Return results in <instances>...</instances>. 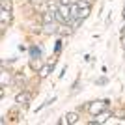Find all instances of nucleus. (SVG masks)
Here are the masks:
<instances>
[{
    "label": "nucleus",
    "mask_w": 125,
    "mask_h": 125,
    "mask_svg": "<svg viewBox=\"0 0 125 125\" xmlns=\"http://www.w3.org/2000/svg\"><path fill=\"white\" fill-rule=\"evenodd\" d=\"M108 104V101L104 99V101H94V103H90L88 104V110H90V114L92 116H97L99 112H103V108Z\"/></svg>",
    "instance_id": "nucleus-1"
},
{
    "label": "nucleus",
    "mask_w": 125,
    "mask_h": 125,
    "mask_svg": "<svg viewBox=\"0 0 125 125\" xmlns=\"http://www.w3.org/2000/svg\"><path fill=\"white\" fill-rule=\"evenodd\" d=\"M28 101H30V94H28V92H19V94L15 95V103L22 104V106H26Z\"/></svg>",
    "instance_id": "nucleus-2"
},
{
    "label": "nucleus",
    "mask_w": 125,
    "mask_h": 125,
    "mask_svg": "<svg viewBox=\"0 0 125 125\" xmlns=\"http://www.w3.org/2000/svg\"><path fill=\"white\" fill-rule=\"evenodd\" d=\"M80 6V4H78ZM88 15H90V4H82L80 6V13H78V17H80V19H88Z\"/></svg>",
    "instance_id": "nucleus-3"
},
{
    "label": "nucleus",
    "mask_w": 125,
    "mask_h": 125,
    "mask_svg": "<svg viewBox=\"0 0 125 125\" xmlns=\"http://www.w3.org/2000/svg\"><path fill=\"white\" fill-rule=\"evenodd\" d=\"M52 67H54V62L47 63V65H43V67L39 69V77H41V78H45V77H47L49 73H51V69H52Z\"/></svg>",
    "instance_id": "nucleus-4"
},
{
    "label": "nucleus",
    "mask_w": 125,
    "mask_h": 125,
    "mask_svg": "<svg viewBox=\"0 0 125 125\" xmlns=\"http://www.w3.org/2000/svg\"><path fill=\"white\" fill-rule=\"evenodd\" d=\"M58 28H60V26H58L56 22H49V24H45V32H47V34H58Z\"/></svg>",
    "instance_id": "nucleus-5"
},
{
    "label": "nucleus",
    "mask_w": 125,
    "mask_h": 125,
    "mask_svg": "<svg viewBox=\"0 0 125 125\" xmlns=\"http://www.w3.org/2000/svg\"><path fill=\"white\" fill-rule=\"evenodd\" d=\"M67 123H78V114L77 112H67Z\"/></svg>",
    "instance_id": "nucleus-6"
},
{
    "label": "nucleus",
    "mask_w": 125,
    "mask_h": 125,
    "mask_svg": "<svg viewBox=\"0 0 125 125\" xmlns=\"http://www.w3.org/2000/svg\"><path fill=\"white\" fill-rule=\"evenodd\" d=\"M108 118H110V112H99L97 114V123H104Z\"/></svg>",
    "instance_id": "nucleus-7"
},
{
    "label": "nucleus",
    "mask_w": 125,
    "mask_h": 125,
    "mask_svg": "<svg viewBox=\"0 0 125 125\" xmlns=\"http://www.w3.org/2000/svg\"><path fill=\"white\" fill-rule=\"evenodd\" d=\"M71 30H73V28H71V26H60V28H58V34H60V36H69V34H71Z\"/></svg>",
    "instance_id": "nucleus-8"
},
{
    "label": "nucleus",
    "mask_w": 125,
    "mask_h": 125,
    "mask_svg": "<svg viewBox=\"0 0 125 125\" xmlns=\"http://www.w3.org/2000/svg\"><path fill=\"white\" fill-rule=\"evenodd\" d=\"M30 67L32 69H41V60H39V58H32V62H30Z\"/></svg>",
    "instance_id": "nucleus-9"
},
{
    "label": "nucleus",
    "mask_w": 125,
    "mask_h": 125,
    "mask_svg": "<svg viewBox=\"0 0 125 125\" xmlns=\"http://www.w3.org/2000/svg\"><path fill=\"white\" fill-rule=\"evenodd\" d=\"M0 19H2V24H6V21H11V11L2 10V15H0Z\"/></svg>",
    "instance_id": "nucleus-10"
},
{
    "label": "nucleus",
    "mask_w": 125,
    "mask_h": 125,
    "mask_svg": "<svg viewBox=\"0 0 125 125\" xmlns=\"http://www.w3.org/2000/svg\"><path fill=\"white\" fill-rule=\"evenodd\" d=\"M78 13H80V6L78 4H71V17H78Z\"/></svg>",
    "instance_id": "nucleus-11"
},
{
    "label": "nucleus",
    "mask_w": 125,
    "mask_h": 125,
    "mask_svg": "<svg viewBox=\"0 0 125 125\" xmlns=\"http://www.w3.org/2000/svg\"><path fill=\"white\" fill-rule=\"evenodd\" d=\"M80 24H82V19H80V17H75V19H71V22H69L71 28H78Z\"/></svg>",
    "instance_id": "nucleus-12"
},
{
    "label": "nucleus",
    "mask_w": 125,
    "mask_h": 125,
    "mask_svg": "<svg viewBox=\"0 0 125 125\" xmlns=\"http://www.w3.org/2000/svg\"><path fill=\"white\" fill-rule=\"evenodd\" d=\"M15 84L19 86V88L24 86V78H22V75H17V77H15Z\"/></svg>",
    "instance_id": "nucleus-13"
},
{
    "label": "nucleus",
    "mask_w": 125,
    "mask_h": 125,
    "mask_svg": "<svg viewBox=\"0 0 125 125\" xmlns=\"http://www.w3.org/2000/svg\"><path fill=\"white\" fill-rule=\"evenodd\" d=\"M30 54H32V58H39V54H41V51L37 47H32L30 49Z\"/></svg>",
    "instance_id": "nucleus-14"
},
{
    "label": "nucleus",
    "mask_w": 125,
    "mask_h": 125,
    "mask_svg": "<svg viewBox=\"0 0 125 125\" xmlns=\"http://www.w3.org/2000/svg\"><path fill=\"white\" fill-rule=\"evenodd\" d=\"M2 10L11 11V4H10V0H2Z\"/></svg>",
    "instance_id": "nucleus-15"
},
{
    "label": "nucleus",
    "mask_w": 125,
    "mask_h": 125,
    "mask_svg": "<svg viewBox=\"0 0 125 125\" xmlns=\"http://www.w3.org/2000/svg\"><path fill=\"white\" fill-rule=\"evenodd\" d=\"M116 116H118V118H121V120H123V118H125V112H123V110H118V112H116Z\"/></svg>",
    "instance_id": "nucleus-16"
},
{
    "label": "nucleus",
    "mask_w": 125,
    "mask_h": 125,
    "mask_svg": "<svg viewBox=\"0 0 125 125\" xmlns=\"http://www.w3.org/2000/svg\"><path fill=\"white\" fill-rule=\"evenodd\" d=\"M60 4L62 6H71V0H60Z\"/></svg>",
    "instance_id": "nucleus-17"
},
{
    "label": "nucleus",
    "mask_w": 125,
    "mask_h": 125,
    "mask_svg": "<svg viewBox=\"0 0 125 125\" xmlns=\"http://www.w3.org/2000/svg\"><path fill=\"white\" fill-rule=\"evenodd\" d=\"M32 2H34V4H41V0H32Z\"/></svg>",
    "instance_id": "nucleus-18"
},
{
    "label": "nucleus",
    "mask_w": 125,
    "mask_h": 125,
    "mask_svg": "<svg viewBox=\"0 0 125 125\" xmlns=\"http://www.w3.org/2000/svg\"><path fill=\"white\" fill-rule=\"evenodd\" d=\"M86 2H88V4H94V2H95V0H86Z\"/></svg>",
    "instance_id": "nucleus-19"
},
{
    "label": "nucleus",
    "mask_w": 125,
    "mask_h": 125,
    "mask_svg": "<svg viewBox=\"0 0 125 125\" xmlns=\"http://www.w3.org/2000/svg\"><path fill=\"white\" fill-rule=\"evenodd\" d=\"M123 19H125V11H123Z\"/></svg>",
    "instance_id": "nucleus-20"
}]
</instances>
